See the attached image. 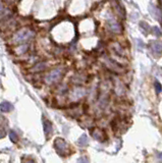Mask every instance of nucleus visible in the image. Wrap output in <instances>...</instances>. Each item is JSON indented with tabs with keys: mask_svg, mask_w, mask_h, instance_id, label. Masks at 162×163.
I'll return each mask as SVG.
<instances>
[{
	"mask_svg": "<svg viewBox=\"0 0 162 163\" xmlns=\"http://www.w3.org/2000/svg\"><path fill=\"white\" fill-rule=\"evenodd\" d=\"M54 147H55L56 151H57V153L60 155V156L64 157L66 154H68V146L63 139H60V138L56 139L55 142H54Z\"/></svg>",
	"mask_w": 162,
	"mask_h": 163,
	"instance_id": "nucleus-1",
	"label": "nucleus"
},
{
	"mask_svg": "<svg viewBox=\"0 0 162 163\" xmlns=\"http://www.w3.org/2000/svg\"><path fill=\"white\" fill-rule=\"evenodd\" d=\"M61 77H62V69L55 68L53 69V71H51L49 74L46 76L45 82L47 83V84H54V83L58 82Z\"/></svg>",
	"mask_w": 162,
	"mask_h": 163,
	"instance_id": "nucleus-2",
	"label": "nucleus"
},
{
	"mask_svg": "<svg viewBox=\"0 0 162 163\" xmlns=\"http://www.w3.org/2000/svg\"><path fill=\"white\" fill-rule=\"evenodd\" d=\"M32 37H33V32L25 29V30H22V31H20V32H17L16 34H15L14 37V41L15 43H22V42L28 41Z\"/></svg>",
	"mask_w": 162,
	"mask_h": 163,
	"instance_id": "nucleus-3",
	"label": "nucleus"
},
{
	"mask_svg": "<svg viewBox=\"0 0 162 163\" xmlns=\"http://www.w3.org/2000/svg\"><path fill=\"white\" fill-rule=\"evenodd\" d=\"M91 134H92V137H93L96 141H99V142H103L105 138H106L105 133L102 130H100V128H94Z\"/></svg>",
	"mask_w": 162,
	"mask_h": 163,
	"instance_id": "nucleus-4",
	"label": "nucleus"
},
{
	"mask_svg": "<svg viewBox=\"0 0 162 163\" xmlns=\"http://www.w3.org/2000/svg\"><path fill=\"white\" fill-rule=\"evenodd\" d=\"M150 47H151V50H152L154 53H156V54L162 53V42L154 41V42L151 43Z\"/></svg>",
	"mask_w": 162,
	"mask_h": 163,
	"instance_id": "nucleus-5",
	"label": "nucleus"
},
{
	"mask_svg": "<svg viewBox=\"0 0 162 163\" xmlns=\"http://www.w3.org/2000/svg\"><path fill=\"white\" fill-rule=\"evenodd\" d=\"M0 109H1L2 112H10L14 109V106L10 102H7V101H3V102L0 104Z\"/></svg>",
	"mask_w": 162,
	"mask_h": 163,
	"instance_id": "nucleus-6",
	"label": "nucleus"
},
{
	"mask_svg": "<svg viewBox=\"0 0 162 163\" xmlns=\"http://www.w3.org/2000/svg\"><path fill=\"white\" fill-rule=\"evenodd\" d=\"M43 128H44V133L46 136H48L52 131V123L46 118L43 119Z\"/></svg>",
	"mask_w": 162,
	"mask_h": 163,
	"instance_id": "nucleus-7",
	"label": "nucleus"
},
{
	"mask_svg": "<svg viewBox=\"0 0 162 163\" xmlns=\"http://www.w3.org/2000/svg\"><path fill=\"white\" fill-rule=\"evenodd\" d=\"M78 144H79L81 147H86L87 145L89 144V139H88V137H87L86 134H82V136L80 137L79 141H78Z\"/></svg>",
	"mask_w": 162,
	"mask_h": 163,
	"instance_id": "nucleus-8",
	"label": "nucleus"
},
{
	"mask_svg": "<svg viewBox=\"0 0 162 163\" xmlns=\"http://www.w3.org/2000/svg\"><path fill=\"white\" fill-rule=\"evenodd\" d=\"M109 29L112 31V32H115V33H119L120 31V28H119V25L117 24L116 22L112 20V22H109Z\"/></svg>",
	"mask_w": 162,
	"mask_h": 163,
	"instance_id": "nucleus-9",
	"label": "nucleus"
},
{
	"mask_svg": "<svg viewBox=\"0 0 162 163\" xmlns=\"http://www.w3.org/2000/svg\"><path fill=\"white\" fill-rule=\"evenodd\" d=\"M74 94V99H78V98H81L83 97L85 95V91L83 89H80V88H78V89H76L73 92Z\"/></svg>",
	"mask_w": 162,
	"mask_h": 163,
	"instance_id": "nucleus-10",
	"label": "nucleus"
},
{
	"mask_svg": "<svg viewBox=\"0 0 162 163\" xmlns=\"http://www.w3.org/2000/svg\"><path fill=\"white\" fill-rule=\"evenodd\" d=\"M45 68H46V63L45 62H40V63H38V64H36V65L34 66V68H33V71H35V72L42 71H44Z\"/></svg>",
	"mask_w": 162,
	"mask_h": 163,
	"instance_id": "nucleus-11",
	"label": "nucleus"
},
{
	"mask_svg": "<svg viewBox=\"0 0 162 163\" xmlns=\"http://www.w3.org/2000/svg\"><path fill=\"white\" fill-rule=\"evenodd\" d=\"M9 138H10V141H11L12 143H16V142L19 141V137H17V134L14 131H9Z\"/></svg>",
	"mask_w": 162,
	"mask_h": 163,
	"instance_id": "nucleus-12",
	"label": "nucleus"
},
{
	"mask_svg": "<svg viewBox=\"0 0 162 163\" xmlns=\"http://www.w3.org/2000/svg\"><path fill=\"white\" fill-rule=\"evenodd\" d=\"M140 28H141V30H142L145 34H148L149 30H150L149 26L146 24V23H141V24H140Z\"/></svg>",
	"mask_w": 162,
	"mask_h": 163,
	"instance_id": "nucleus-13",
	"label": "nucleus"
},
{
	"mask_svg": "<svg viewBox=\"0 0 162 163\" xmlns=\"http://www.w3.org/2000/svg\"><path fill=\"white\" fill-rule=\"evenodd\" d=\"M78 163H90V161L87 157H81V158H79Z\"/></svg>",
	"mask_w": 162,
	"mask_h": 163,
	"instance_id": "nucleus-14",
	"label": "nucleus"
},
{
	"mask_svg": "<svg viewBox=\"0 0 162 163\" xmlns=\"http://www.w3.org/2000/svg\"><path fill=\"white\" fill-rule=\"evenodd\" d=\"M155 87H156V90H157V92H161V85L159 84L158 82H155Z\"/></svg>",
	"mask_w": 162,
	"mask_h": 163,
	"instance_id": "nucleus-15",
	"label": "nucleus"
},
{
	"mask_svg": "<svg viewBox=\"0 0 162 163\" xmlns=\"http://www.w3.org/2000/svg\"><path fill=\"white\" fill-rule=\"evenodd\" d=\"M153 31H155V35L156 36H161V31L158 28H153Z\"/></svg>",
	"mask_w": 162,
	"mask_h": 163,
	"instance_id": "nucleus-16",
	"label": "nucleus"
},
{
	"mask_svg": "<svg viewBox=\"0 0 162 163\" xmlns=\"http://www.w3.org/2000/svg\"><path fill=\"white\" fill-rule=\"evenodd\" d=\"M4 136H5V134H4V131H3V130H0V139H1V138H3Z\"/></svg>",
	"mask_w": 162,
	"mask_h": 163,
	"instance_id": "nucleus-17",
	"label": "nucleus"
},
{
	"mask_svg": "<svg viewBox=\"0 0 162 163\" xmlns=\"http://www.w3.org/2000/svg\"><path fill=\"white\" fill-rule=\"evenodd\" d=\"M158 160L160 161V163H162V153L158 154Z\"/></svg>",
	"mask_w": 162,
	"mask_h": 163,
	"instance_id": "nucleus-18",
	"label": "nucleus"
},
{
	"mask_svg": "<svg viewBox=\"0 0 162 163\" xmlns=\"http://www.w3.org/2000/svg\"><path fill=\"white\" fill-rule=\"evenodd\" d=\"M27 163H35V161H34V160H28Z\"/></svg>",
	"mask_w": 162,
	"mask_h": 163,
	"instance_id": "nucleus-19",
	"label": "nucleus"
},
{
	"mask_svg": "<svg viewBox=\"0 0 162 163\" xmlns=\"http://www.w3.org/2000/svg\"><path fill=\"white\" fill-rule=\"evenodd\" d=\"M2 9H3V6H2V4H1V3H0V12H1V11H2Z\"/></svg>",
	"mask_w": 162,
	"mask_h": 163,
	"instance_id": "nucleus-20",
	"label": "nucleus"
},
{
	"mask_svg": "<svg viewBox=\"0 0 162 163\" xmlns=\"http://www.w3.org/2000/svg\"><path fill=\"white\" fill-rule=\"evenodd\" d=\"M0 87H1V83H0Z\"/></svg>",
	"mask_w": 162,
	"mask_h": 163,
	"instance_id": "nucleus-21",
	"label": "nucleus"
}]
</instances>
